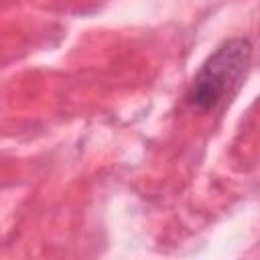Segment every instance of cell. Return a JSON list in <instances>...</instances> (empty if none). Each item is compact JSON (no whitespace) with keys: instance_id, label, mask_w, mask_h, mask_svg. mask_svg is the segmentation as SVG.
Returning <instances> with one entry per match:
<instances>
[{"instance_id":"obj_1","label":"cell","mask_w":260,"mask_h":260,"mask_svg":"<svg viewBox=\"0 0 260 260\" xmlns=\"http://www.w3.org/2000/svg\"><path fill=\"white\" fill-rule=\"evenodd\" d=\"M252 61V43L244 37H232L219 43L201 63L185 100L191 108L211 112L230 100L242 85Z\"/></svg>"}]
</instances>
